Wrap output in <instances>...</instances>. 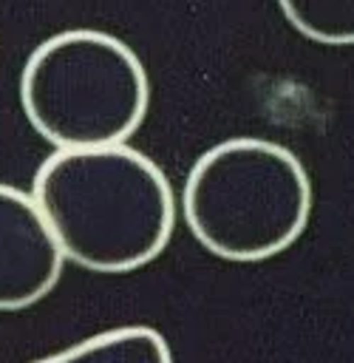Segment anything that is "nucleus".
Instances as JSON below:
<instances>
[{"label":"nucleus","mask_w":354,"mask_h":363,"mask_svg":"<svg viewBox=\"0 0 354 363\" xmlns=\"http://www.w3.org/2000/svg\"><path fill=\"white\" fill-rule=\"evenodd\" d=\"M314 190L303 162L280 142L232 136L207 147L181 187L193 238L232 264L289 250L309 227Z\"/></svg>","instance_id":"2"},{"label":"nucleus","mask_w":354,"mask_h":363,"mask_svg":"<svg viewBox=\"0 0 354 363\" xmlns=\"http://www.w3.org/2000/svg\"><path fill=\"white\" fill-rule=\"evenodd\" d=\"M20 105L57 150L127 145L150 108V77L139 54L102 28L45 37L20 74Z\"/></svg>","instance_id":"3"},{"label":"nucleus","mask_w":354,"mask_h":363,"mask_svg":"<svg viewBox=\"0 0 354 363\" xmlns=\"http://www.w3.org/2000/svg\"><path fill=\"white\" fill-rule=\"evenodd\" d=\"M31 363H173L167 337L144 323L113 326Z\"/></svg>","instance_id":"5"},{"label":"nucleus","mask_w":354,"mask_h":363,"mask_svg":"<svg viewBox=\"0 0 354 363\" xmlns=\"http://www.w3.org/2000/svg\"><path fill=\"white\" fill-rule=\"evenodd\" d=\"M65 255L31 193L0 182V312L42 301L59 281Z\"/></svg>","instance_id":"4"},{"label":"nucleus","mask_w":354,"mask_h":363,"mask_svg":"<svg viewBox=\"0 0 354 363\" xmlns=\"http://www.w3.org/2000/svg\"><path fill=\"white\" fill-rule=\"evenodd\" d=\"M286 23L320 45H354V0H278Z\"/></svg>","instance_id":"6"},{"label":"nucleus","mask_w":354,"mask_h":363,"mask_svg":"<svg viewBox=\"0 0 354 363\" xmlns=\"http://www.w3.org/2000/svg\"><path fill=\"white\" fill-rule=\"evenodd\" d=\"M31 196L65 261L105 275L133 272L164 252L176 199L164 170L130 145L54 150Z\"/></svg>","instance_id":"1"}]
</instances>
